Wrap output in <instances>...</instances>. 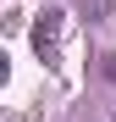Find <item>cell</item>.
Here are the masks:
<instances>
[{
    "label": "cell",
    "mask_w": 116,
    "mask_h": 122,
    "mask_svg": "<svg viewBox=\"0 0 116 122\" xmlns=\"http://www.w3.org/2000/svg\"><path fill=\"white\" fill-rule=\"evenodd\" d=\"M55 45H61V11H44L33 22V50L39 56H55Z\"/></svg>",
    "instance_id": "6da1fadb"
}]
</instances>
